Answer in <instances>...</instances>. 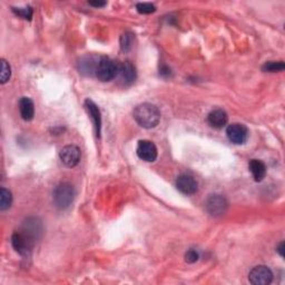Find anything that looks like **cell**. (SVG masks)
Masks as SVG:
<instances>
[{"label":"cell","instance_id":"1","mask_svg":"<svg viewBox=\"0 0 285 285\" xmlns=\"http://www.w3.org/2000/svg\"><path fill=\"white\" fill-rule=\"evenodd\" d=\"M133 116H134L136 123L141 127L150 129L156 127L160 124L161 112L155 105L144 103L135 107L134 112H133Z\"/></svg>","mask_w":285,"mask_h":285},{"label":"cell","instance_id":"2","mask_svg":"<svg viewBox=\"0 0 285 285\" xmlns=\"http://www.w3.org/2000/svg\"><path fill=\"white\" fill-rule=\"evenodd\" d=\"M119 64L109 57H100L97 62L95 76L100 81H111L118 76Z\"/></svg>","mask_w":285,"mask_h":285},{"label":"cell","instance_id":"3","mask_svg":"<svg viewBox=\"0 0 285 285\" xmlns=\"http://www.w3.org/2000/svg\"><path fill=\"white\" fill-rule=\"evenodd\" d=\"M75 189L69 183H60L54 191V203L60 210H66L75 200Z\"/></svg>","mask_w":285,"mask_h":285},{"label":"cell","instance_id":"4","mask_svg":"<svg viewBox=\"0 0 285 285\" xmlns=\"http://www.w3.org/2000/svg\"><path fill=\"white\" fill-rule=\"evenodd\" d=\"M19 231H20L31 243L36 244L37 240L40 238L43 229L39 218L29 217L24 222Z\"/></svg>","mask_w":285,"mask_h":285},{"label":"cell","instance_id":"5","mask_svg":"<svg viewBox=\"0 0 285 285\" xmlns=\"http://www.w3.org/2000/svg\"><path fill=\"white\" fill-rule=\"evenodd\" d=\"M249 280L254 285H269L273 281V272L265 265H258L250 272Z\"/></svg>","mask_w":285,"mask_h":285},{"label":"cell","instance_id":"6","mask_svg":"<svg viewBox=\"0 0 285 285\" xmlns=\"http://www.w3.org/2000/svg\"><path fill=\"white\" fill-rule=\"evenodd\" d=\"M227 207H229V202L223 195L213 194L206 201L207 211L213 216H221L225 214Z\"/></svg>","mask_w":285,"mask_h":285},{"label":"cell","instance_id":"7","mask_svg":"<svg viewBox=\"0 0 285 285\" xmlns=\"http://www.w3.org/2000/svg\"><path fill=\"white\" fill-rule=\"evenodd\" d=\"M11 244L12 248L15 249L17 253H19L21 256H29L35 244H33L30 240L24 235L20 231H17L11 236Z\"/></svg>","mask_w":285,"mask_h":285},{"label":"cell","instance_id":"8","mask_svg":"<svg viewBox=\"0 0 285 285\" xmlns=\"http://www.w3.org/2000/svg\"><path fill=\"white\" fill-rule=\"evenodd\" d=\"M226 135L233 144L242 145L246 142L249 136V130L246 126L239 123H233L227 126Z\"/></svg>","mask_w":285,"mask_h":285},{"label":"cell","instance_id":"9","mask_svg":"<svg viewBox=\"0 0 285 285\" xmlns=\"http://www.w3.org/2000/svg\"><path fill=\"white\" fill-rule=\"evenodd\" d=\"M80 156H81L80 149L79 147L75 146V145H67V146L62 148L59 153V157L62 164L71 168L78 165V163L80 161Z\"/></svg>","mask_w":285,"mask_h":285},{"label":"cell","instance_id":"10","mask_svg":"<svg viewBox=\"0 0 285 285\" xmlns=\"http://www.w3.org/2000/svg\"><path fill=\"white\" fill-rule=\"evenodd\" d=\"M136 153H137V156L141 158L142 161L154 162L157 158L158 151H157L156 145L153 142L144 139V141L138 142Z\"/></svg>","mask_w":285,"mask_h":285},{"label":"cell","instance_id":"11","mask_svg":"<svg viewBox=\"0 0 285 285\" xmlns=\"http://www.w3.org/2000/svg\"><path fill=\"white\" fill-rule=\"evenodd\" d=\"M176 187L182 194L193 195L198 192L199 184L193 176L183 174L177 179Z\"/></svg>","mask_w":285,"mask_h":285},{"label":"cell","instance_id":"12","mask_svg":"<svg viewBox=\"0 0 285 285\" xmlns=\"http://www.w3.org/2000/svg\"><path fill=\"white\" fill-rule=\"evenodd\" d=\"M118 76L125 85H130L136 80V68L130 61H125L119 64Z\"/></svg>","mask_w":285,"mask_h":285},{"label":"cell","instance_id":"13","mask_svg":"<svg viewBox=\"0 0 285 285\" xmlns=\"http://www.w3.org/2000/svg\"><path fill=\"white\" fill-rule=\"evenodd\" d=\"M85 107L91 115V118L95 125V129H96V134L98 137H100V130H101V116H100V111L98 106L94 103L91 99L85 100Z\"/></svg>","mask_w":285,"mask_h":285},{"label":"cell","instance_id":"14","mask_svg":"<svg viewBox=\"0 0 285 285\" xmlns=\"http://www.w3.org/2000/svg\"><path fill=\"white\" fill-rule=\"evenodd\" d=\"M207 122L214 128H223L229 122V116L223 109H214L208 114Z\"/></svg>","mask_w":285,"mask_h":285},{"label":"cell","instance_id":"15","mask_svg":"<svg viewBox=\"0 0 285 285\" xmlns=\"http://www.w3.org/2000/svg\"><path fill=\"white\" fill-rule=\"evenodd\" d=\"M19 112L24 120L29 122L35 116V105L34 101L28 97H21L19 100Z\"/></svg>","mask_w":285,"mask_h":285},{"label":"cell","instance_id":"16","mask_svg":"<svg viewBox=\"0 0 285 285\" xmlns=\"http://www.w3.org/2000/svg\"><path fill=\"white\" fill-rule=\"evenodd\" d=\"M249 168L255 182L263 181L265 175H267V166L259 160H251L249 163Z\"/></svg>","mask_w":285,"mask_h":285},{"label":"cell","instance_id":"17","mask_svg":"<svg viewBox=\"0 0 285 285\" xmlns=\"http://www.w3.org/2000/svg\"><path fill=\"white\" fill-rule=\"evenodd\" d=\"M12 204V194L9 189L2 187L0 189V210L3 212L8 210Z\"/></svg>","mask_w":285,"mask_h":285},{"label":"cell","instance_id":"18","mask_svg":"<svg viewBox=\"0 0 285 285\" xmlns=\"http://www.w3.org/2000/svg\"><path fill=\"white\" fill-rule=\"evenodd\" d=\"M285 65L283 61H268L265 62L262 67L263 72H269V73H276V72H282L284 71Z\"/></svg>","mask_w":285,"mask_h":285},{"label":"cell","instance_id":"19","mask_svg":"<svg viewBox=\"0 0 285 285\" xmlns=\"http://www.w3.org/2000/svg\"><path fill=\"white\" fill-rule=\"evenodd\" d=\"M11 68L7 60L2 59V74H0V83L6 84L10 79Z\"/></svg>","mask_w":285,"mask_h":285},{"label":"cell","instance_id":"20","mask_svg":"<svg viewBox=\"0 0 285 285\" xmlns=\"http://www.w3.org/2000/svg\"><path fill=\"white\" fill-rule=\"evenodd\" d=\"M136 9H137L139 14H143V15H149V14H153V12L156 11L155 6L153 4H148V3L137 4Z\"/></svg>","mask_w":285,"mask_h":285},{"label":"cell","instance_id":"21","mask_svg":"<svg viewBox=\"0 0 285 285\" xmlns=\"http://www.w3.org/2000/svg\"><path fill=\"white\" fill-rule=\"evenodd\" d=\"M12 11H14L17 16L21 17L24 19H28V20H30V19L33 18V14H34L33 8L29 7V6L24 8H12Z\"/></svg>","mask_w":285,"mask_h":285},{"label":"cell","instance_id":"22","mask_svg":"<svg viewBox=\"0 0 285 285\" xmlns=\"http://www.w3.org/2000/svg\"><path fill=\"white\" fill-rule=\"evenodd\" d=\"M133 35L126 33L124 35H122L120 37V47H122L123 52H128V50L131 48V43H133Z\"/></svg>","mask_w":285,"mask_h":285},{"label":"cell","instance_id":"23","mask_svg":"<svg viewBox=\"0 0 285 285\" xmlns=\"http://www.w3.org/2000/svg\"><path fill=\"white\" fill-rule=\"evenodd\" d=\"M200 258V254H199V252L196 251V250H188L186 252V254H185V261L187 263H195L198 259Z\"/></svg>","mask_w":285,"mask_h":285},{"label":"cell","instance_id":"24","mask_svg":"<svg viewBox=\"0 0 285 285\" xmlns=\"http://www.w3.org/2000/svg\"><path fill=\"white\" fill-rule=\"evenodd\" d=\"M88 4H90L91 6H93V7H96V8L105 7V6L107 5L106 2H90Z\"/></svg>","mask_w":285,"mask_h":285},{"label":"cell","instance_id":"25","mask_svg":"<svg viewBox=\"0 0 285 285\" xmlns=\"http://www.w3.org/2000/svg\"><path fill=\"white\" fill-rule=\"evenodd\" d=\"M284 248H285V244H284V242H281L280 244H278L277 249H276L277 253H278V254H280L282 257H284Z\"/></svg>","mask_w":285,"mask_h":285}]
</instances>
